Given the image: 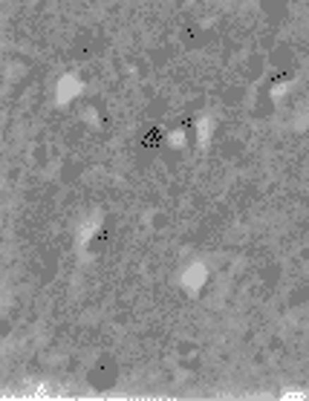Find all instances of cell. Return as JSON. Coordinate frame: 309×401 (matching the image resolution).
I'll return each mask as SVG.
<instances>
[{"mask_svg": "<svg viewBox=\"0 0 309 401\" xmlns=\"http://www.w3.org/2000/svg\"><path fill=\"white\" fill-rule=\"evenodd\" d=\"M205 280H208V269H205V263L194 260V263L185 266V271H182V289L188 292V295H197V292L205 286Z\"/></svg>", "mask_w": 309, "mask_h": 401, "instance_id": "cell-2", "label": "cell"}, {"mask_svg": "<svg viewBox=\"0 0 309 401\" xmlns=\"http://www.w3.org/2000/svg\"><path fill=\"white\" fill-rule=\"evenodd\" d=\"M214 130H217V118H214V116H200L197 118V139H200V144H208Z\"/></svg>", "mask_w": 309, "mask_h": 401, "instance_id": "cell-4", "label": "cell"}, {"mask_svg": "<svg viewBox=\"0 0 309 401\" xmlns=\"http://www.w3.org/2000/svg\"><path fill=\"white\" fill-rule=\"evenodd\" d=\"M102 223H104V220H102V214H92V217H87V220L78 226V240H75V242H78V249H87L90 240L102 231Z\"/></svg>", "mask_w": 309, "mask_h": 401, "instance_id": "cell-3", "label": "cell"}, {"mask_svg": "<svg viewBox=\"0 0 309 401\" xmlns=\"http://www.w3.org/2000/svg\"><path fill=\"white\" fill-rule=\"evenodd\" d=\"M303 395H306V393H295V390L286 393V390H284V398H303Z\"/></svg>", "mask_w": 309, "mask_h": 401, "instance_id": "cell-7", "label": "cell"}, {"mask_svg": "<svg viewBox=\"0 0 309 401\" xmlns=\"http://www.w3.org/2000/svg\"><path fill=\"white\" fill-rule=\"evenodd\" d=\"M286 90H289V81H281V84H274V90H272V99L277 101V99H281Z\"/></svg>", "mask_w": 309, "mask_h": 401, "instance_id": "cell-6", "label": "cell"}, {"mask_svg": "<svg viewBox=\"0 0 309 401\" xmlns=\"http://www.w3.org/2000/svg\"><path fill=\"white\" fill-rule=\"evenodd\" d=\"M168 142H171V147L182 150V147H185V130H174V133L168 136Z\"/></svg>", "mask_w": 309, "mask_h": 401, "instance_id": "cell-5", "label": "cell"}, {"mask_svg": "<svg viewBox=\"0 0 309 401\" xmlns=\"http://www.w3.org/2000/svg\"><path fill=\"white\" fill-rule=\"evenodd\" d=\"M81 92H84V84H81L78 75H73V73L61 75L58 84H55V104L58 107H67L70 101H75L81 96Z\"/></svg>", "mask_w": 309, "mask_h": 401, "instance_id": "cell-1", "label": "cell"}]
</instances>
